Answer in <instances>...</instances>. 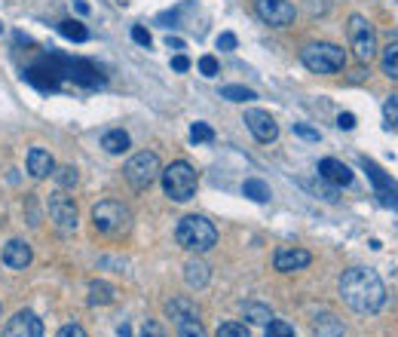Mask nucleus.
<instances>
[{
  "label": "nucleus",
  "instance_id": "f257e3e1",
  "mask_svg": "<svg viewBox=\"0 0 398 337\" xmlns=\"http://www.w3.org/2000/svg\"><path fill=\"white\" fill-rule=\"evenodd\" d=\"M340 298L346 306H352L355 313L371 316L386 304V289L374 270L352 267L340 276Z\"/></svg>",
  "mask_w": 398,
  "mask_h": 337
},
{
  "label": "nucleus",
  "instance_id": "9d476101",
  "mask_svg": "<svg viewBox=\"0 0 398 337\" xmlns=\"http://www.w3.org/2000/svg\"><path fill=\"white\" fill-rule=\"evenodd\" d=\"M49 218L56 221L58 233H74L77 230V206L65 193H53L49 197Z\"/></svg>",
  "mask_w": 398,
  "mask_h": 337
},
{
  "label": "nucleus",
  "instance_id": "a878e982",
  "mask_svg": "<svg viewBox=\"0 0 398 337\" xmlns=\"http://www.w3.org/2000/svg\"><path fill=\"white\" fill-rule=\"evenodd\" d=\"M214 337H251V331L245 328L242 322H224L218 331H214Z\"/></svg>",
  "mask_w": 398,
  "mask_h": 337
},
{
  "label": "nucleus",
  "instance_id": "473e14b6",
  "mask_svg": "<svg viewBox=\"0 0 398 337\" xmlns=\"http://www.w3.org/2000/svg\"><path fill=\"white\" fill-rule=\"evenodd\" d=\"M199 71L206 77H214V74H218V58H214V56H202L199 58Z\"/></svg>",
  "mask_w": 398,
  "mask_h": 337
},
{
  "label": "nucleus",
  "instance_id": "4c0bfd02",
  "mask_svg": "<svg viewBox=\"0 0 398 337\" xmlns=\"http://www.w3.org/2000/svg\"><path fill=\"white\" fill-rule=\"evenodd\" d=\"M172 68H175V71H187L190 68V58L187 56H175V58H172Z\"/></svg>",
  "mask_w": 398,
  "mask_h": 337
},
{
  "label": "nucleus",
  "instance_id": "20e7f679",
  "mask_svg": "<svg viewBox=\"0 0 398 337\" xmlns=\"http://www.w3.org/2000/svg\"><path fill=\"white\" fill-rule=\"evenodd\" d=\"M300 61L313 74H337L346 68V53L337 43H310L300 49Z\"/></svg>",
  "mask_w": 398,
  "mask_h": 337
},
{
  "label": "nucleus",
  "instance_id": "393cba45",
  "mask_svg": "<svg viewBox=\"0 0 398 337\" xmlns=\"http://www.w3.org/2000/svg\"><path fill=\"white\" fill-rule=\"evenodd\" d=\"M221 98H227V101H239V105H242V101H254L258 95H254L251 89H245V86H224V89H221Z\"/></svg>",
  "mask_w": 398,
  "mask_h": 337
},
{
  "label": "nucleus",
  "instance_id": "72a5a7b5",
  "mask_svg": "<svg viewBox=\"0 0 398 337\" xmlns=\"http://www.w3.org/2000/svg\"><path fill=\"white\" fill-rule=\"evenodd\" d=\"M56 337H86V331L80 328V325L70 322V325H61V331H58Z\"/></svg>",
  "mask_w": 398,
  "mask_h": 337
},
{
  "label": "nucleus",
  "instance_id": "9b49d317",
  "mask_svg": "<svg viewBox=\"0 0 398 337\" xmlns=\"http://www.w3.org/2000/svg\"><path fill=\"white\" fill-rule=\"evenodd\" d=\"M4 337H43V322L31 310H22L4 325Z\"/></svg>",
  "mask_w": 398,
  "mask_h": 337
},
{
  "label": "nucleus",
  "instance_id": "c756f323",
  "mask_svg": "<svg viewBox=\"0 0 398 337\" xmlns=\"http://www.w3.org/2000/svg\"><path fill=\"white\" fill-rule=\"evenodd\" d=\"M141 337H169V331L162 328L157 319H147L145 325H141Z\"/></svg>",
  "mask_w": 398,
  "mask_h": 337
},
{
  "label": "nucleus",
  "instance_id": "39448f33",
  "mask_svg": "<svg viewBox=\"0 0 398 337\" xmlns=\"http://www.w3.org/2000/svg\"><path fill=\"white\" fill-rule=\"evenodd\" d=\"M162 190H166V197L169 199H175V202H187L193 193H197V172H193L190 162H172V166L162 169Z\"/></svg>",
  "mask_w": 398,
  "mask_h": 337
},
{
  "label": "nucleus",
  "instance_id": "b1692460",
  "mask_svg": "<svg viewBox=\"0 0 398 337\" xmlns=\"http://www.w3.org/2000/svg\"><path fill=\"white\" fill-rule=\"evenodd\" d=\"M383 74L398 77V43H389L383 49Z\"/></svg>",
  "mask_w": 398,
  "mask_h": 337
},
{
  "label": "nucleus",
  "instance_id": "0eeeda50",
  "mask_svg": "<svg viewBox=\"0 0 398 337\" xmlns=\"http://www.w3.org/2000/svg\"><path fill=\"white\" fill-rule=\"evenodd\" d=\"M350 40H352V49H355V58L367 65V61H374L377 53H380V46H377V34L371 22H367L365 16H352L350 19Z\"/></svg>",
  "mask_w": 398,
  "mask_h": 337
},
{
  "label": "nucleus",
  "instance_id": "a211bd4d",
  "mask_svg": "<svg viewBox=\"0 0 398 337\" xmlns=\"http://www.w3.org/2000/svg\"><path fill=\"white\" fill-rule=\"evenodd\" d=\"M129 135L122 129H110V132H105V135H101V147H105L108 153H126L129 150Z\"/></svg>",
  "mask_w": 398,
  "mask_h": 337
},
{
  "label": "nucleus",
  "instance_id": "ddd939ff",
  "mask_svg": "<svg viewBox=\"0 0 398 337\" xmlns=\"http://www.w3.org/2000/svg\"><path fill=\"white\" fill-rule=\"evenodd\" d=\"M276 270L279 273H294V270H306L313 264V254L310 252H303V249H279L276 252Z\"/></svg>",
  "mask_w": 398,
  "mask_h": 337
},
{
  "label": "nucleus",
  "instance_id": "dca6fc26",
  "mask_svg": "<svg viewBox=\"0 0 398 337\" xmlns=\"http://www.w3.org/2000/svg\"><path fill=\"white\" fill-rule=\"evenodd\" d=\"M28 172L34 178H46V175H53V172H56V162H53V157H49L46 150L31 147L28 150Z\"/></svg>",
  "mask_w": 398,
  "mask_h": 337
},
{
  "label": "nucleus",
  "instance_id": "c85d7f7f",
  "mask_svg": "<svg viewBox=\"0 0 398 337\" xmlns=\"http://www.w3.org/2000/svg\"><path fill=\"white\" fill-rule=\"evenodd\" d=\"M190 138L193 141H214V132H211V126H206V123H193Z\"/></svg>",
  "mask_w": 398,
  "mask_h": 337
},
{
  "label": "nucleus",
  "instance_id": "2f4dec72",
  "mask_svg": "<svg viewBox=\"0 0 398 337\" xmlns=\"http://www.w3.org/2000/svg\"><path fill=\"white\" fill-rule=\"evenodd\" d=\"M294 135H300L306 141H319V129L306 126V123H294Z\"/></svg>",
  "mask_w": 398,
  "mask_h": 337
},
{
  "label": "nucleus",
  "instance_id": "7ed1b4c3",
  "mask_svg": "<svg viewBox=\"0 0 398 337\" xmlns=\"http://www.w3.org/2000/svg\"><path fill=\"white\" fill-rule=\"evenodd\" d=\"M92 224L105 237H120L132 227V212L117 199H101L98 206H92Z\"/></svg>",
  "mask_w": 398,
  "mask_h": 337
},
{
  "label": "nucleus",
  "instance_id": "e433bc0d",
  "mask_svg": "<svg viewBox=\"0 0 398 337\" xmlns=\"http://www.w3.org/2000/svg\"><path fill=\"white\" fill-rule=\"evenodd\" d=\"M337 126H340V129H355V117L352 114H340V117H337Z\"/></svg>",
  "mask_w": 398,
  "mask_h": 337
},
{
  "label": "nucleus",
  "instance_id": "bb28decb",
  "mask_svg": "<svg viewBox=\"0 0 398 337\" xmlns=\"http://www.w3.org/2000/svg\"><path fill=\"white\" fill-rule=\"evenodd\" d=\"M267 337H294V328L282 319H270L267 322Z\"/></svg>",
  "mask_w": 398,
  "mask_h": 337
},
{
  "label": "nucleus",
  "instance_id": "6e6552de",
  "mask_svg": "<svg viewBox=\"0 0 398 337\" xmlns=\"http://www.w3.org/2000/svg\"><path fill=\"white\" fill-rule=\"evenodd\" d=\"M166 310L169 316L175 319V328H178V337H209L206 328H202V322H199V313H197V306H193L190 301H169L166 304Z\"/></svg>",
  "mask_w": 398,
  "mask_h": 337
},
{
  "label": "nucleus",
  "instance_id": "6ab92c4d",
  "mask_svg": "<svg viewBox=\"0 0 398 337\" xmlns=\"http://www.w3.org/2000/svg\"><path fill=\"white\" fill-rule=\"evenodd\" d=\"M114 298H117L114 285H108V282H89V304H92V306L114 304Z\"/></svg>",
  "mask_w": 398,
  "mask_h": 337
},
{
  "label": "nucleus",
  "instance_id": "cd10ccee",
  "mask_svg": "<svg viewBox=\"0 0 398 337\" xmlns=\"http://www.w3.org/2000/svg\"><path fill=\"white\" fill-rule=\"evenodd\" d=\"M383 117L389 126H398V95H389L383 101Z\"/></svg>",
  "mask_w": 398,
  "mask_h": 337
},
{
  "label": "nucleus",
  "instance_id": "1a4fd4ad",
  "mask_svg": "<svg viewBox=\"0 0 398 337\" xmlns=\"http://www.w3.org/2000/svg\"><path fill=\"white\" fill-rule=\"evenodd\" d=\"M254 13L261 22H267L273 28H285L294 22V4L291 0H254Z\"/></svg>",
  "mask_w": 398,
  "mask_h": 337
},
{
  "label": "nucleus",
  "instance_id": "7c9ffc66",
  "mask_svg": "<svg viewBox=\"0 0 398 337\" xmlns=\"http://www.w3.org/2000/svg\"><path fill=\"white\" fill-rule=\"evenodd\" d=\"M56 178H58L61 187H74V184H77V169L74 166H65V169L56 172Z\"/></svg>",
  "mask_w": 398,
  "mask_h": 337
},
{
  "label": "nucleus",
  "instance_id": "4be33fe9",
  "mask_svg": "<svg viewBox=\"0 0 398 337\" xmlns=\"http://www.w3.org/2000/svg\"><path fill=\"white\" fill-rule=\"evenodd\" d=\"M58 31L65 34L68 40H77V43H83V40L89 37V31L83 28V22H74V19H65V22L58 25Z\"/></svg>",
  "mask_w": 398,
  "mask_h": 337
},
{
  "label": "nucleus",
  "instance_id": "412c9836",
  "mask_svg": "<svg viewBox=\"0 0 398 337\" xmlns=\"http://www.w3.org/2000/svg\"><path fill=\"white\" fill-rule=\"evenodd\" d=\"M242 193L248 199H254V202H270V187L263 181H258V178H248L242 184Z\"/></svg>",
  "mask_w": 398,
  "mask_h": 337
},
{
  "label": "nucleus",
  "instance_id": "4468645a",
  "mask_svg": "<svg viewBox=\"0 0 398 337\" xmlns=\"http://www.w3.org/2000/svg\"><path fill=\"white\" fill-rule=\"evenodd\" d=\"M319 178L337 184V187H343V184L352 181V172H350V166H346V162L334 160V157H325V160H319Z\"/></svg>",
  "mask_w": 398,
  "mask_h": 337
},
{
  "label": "nucleus",
  "instance_id": "f704fd0d",
  "mask_svg": "<svg viewBox=\"0 0 398 337\" xmlns=\"http://www.w3.org/2000/svg\"><path fill=\"white\" fill-rule=\"evenodd\" d=\"M132 40H135V43H141V46H150V34H147V28L135 25V28H132Z\"/></svg>",
  "mask_w": 398,
  "mask_h": 337
},
{
  "label": "nucleus",
  "instance_id": "f3484780",
  "mask_svg": "<svg viewBox=\"0 0 398 337\" xmlns=\"http://www.w3.org/2000/svg\"><path fill=\"white\" fill-rule=\"evenodd\" d=\"M184 279H187L190 289H202L209 282V267L202 261H187L184 264Z\"/></svg>",
  "mask_w": 398,
  "mask_h": 337
},
{
  "label": "nucleus",
  "instance_id": "5701e85b",
  "mask_svg": "<svg viewBox=\"0 0 398 337\" xmlns=\"http://www.w3.org/2000/svg\"><path fill=\"white\" fill-rule=\"evenodd\" d=\"M245 319H251L258 325H267L273 319V310L270 306H263V304H245Z\"/></svg>",
  "mask_w": 398,
  "mask_h": 337
},
{
  "label": "nucleus",
  "instance_id": "f8f14e48",
  "mask_svg": "<svg viewBox=\"0 0 398 337\" xmlns=\"http://www.w3.org/2000/svg\"><path fill=\"white\" fill-rule=\"evenodd\" d=\"M245 126L251 129V135L258 138L261 145H270V141L279 138V126H276V120L267 110H248V114H245Z\"/></svg>",
  "mask_w": 398,
  "mask_h": 337
},
{
  "label": "nucleus",
  "instance_id": "2eb2a0df",
  "mask_svg": "<svg viewBox=\"0 0 398 337\" xmlns=\"http://www.w3.org/2000/svg\"><path fill=\"white\" fill-rule=\"evenodd\" d=\"M4 264H6L9 270H25L28 264H31V249H28V242H22V239L6 242V249H4Z\"/></svg>",
  "mask_w": 398,
  "mask_h": 337
},
{
  "label": "nucleus",
  "instance_id": "f03ea898",
  "mask_svg": "<svg viewBox=\"0 0 398 337\" xmlns=\"http://www.w3.org/2000/svg\"><path fill=\"white\" fill-rule=\"evenodd\" d=\"M175 239H178L181 249L202 254V252L214 249V242H218V230H214V224L209 218H202V214H187V218L178 221Z\"/></svg>",
  "mask_w": 398,
  "mask_h": 337
},
{
  "label": "nucleus",
  "instance_id": "58836bf2",
  "mask_svg": "<svg viewBox=\"0 0 398 337\" xmlns=\"http://www.w3.org/2000/svg\"><path fill=\"white\" fill-rule=\"evenodd\" d=\"M120 337H132V331H129V325H120Z\"/></svg>",
  "mask_w": 398,
  "mask_h": 337
},
{
  "label": "nucleus",
  "instance_id": "c9c22d12",
  "mask_svg": "<svg viewBox=\"0 0 398 337\" xmlns=\"http://www.w3.org/2000/svg\"><path fill=\"white\" fill-rule=\"evenodd\" d=\"M218 49H236V34H230V31H224V34L218 37Z\"/></svg>",
  "mask_w": 398,
  "mask_h": 337
},
{
  "label": "nucleus",
  "instance_id": "aec40b11",
  "mask_svg": "<svg viewBox=\"0 0 398 337\" xmlns=\"http://www.w3.org/2000/svg\"><path fill=\"white\" fill-rule=\"evenodd\" d=\"M313 331H315V337H343V334H346L343 325L337 322L334 316H322V319L313 325Z\"/></svg>",
  "mask_w": 398,
  "mask_h": 337
},
{
  "label": "nucleus",
  "instance_id": "ea45409f",
  "mask_svg": "<svg viewBox=\"0 0 398 337\" xmlns=\"http://www.w3.org/2000/svg\"><path fill=\"white\" fill-rule=\"evenodd\" d=\"M0 31H4V25H0Z\"/></svg>",
  "mask_w": 398,
  "mask_h": 337
},
{
  "label": "nucleus",
  "instance_id": "423d86ee",
  "mask_svg": "<svg viewBox=\"0 0 398 337\" xmlns=\"http://www.w3.org/2000/svg\"><path fill=\"white\" fill-rule=\"evenodd\" d=\"M122 175H126V181L135 190H145V187H150V184L162 175V162H159V157L153 150H141V153H135V157L126 162Z\"/></svg>",
  "mask_w": 398,
  "mask_h": 337
}]
</instances>
